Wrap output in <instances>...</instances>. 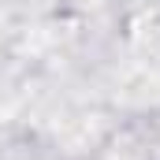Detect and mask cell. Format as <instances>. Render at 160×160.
I'll use <instances>...</instances> for the list:
<instances>
[]
</instances>
